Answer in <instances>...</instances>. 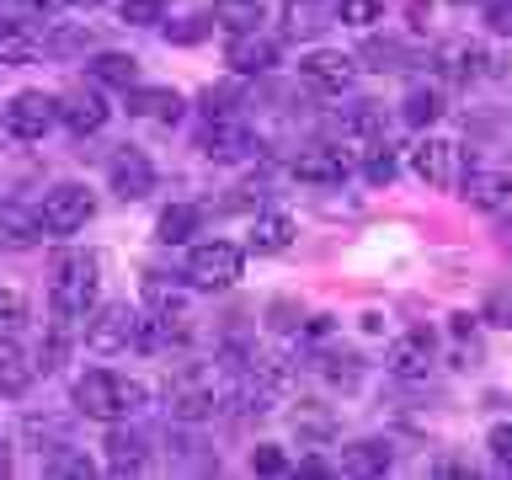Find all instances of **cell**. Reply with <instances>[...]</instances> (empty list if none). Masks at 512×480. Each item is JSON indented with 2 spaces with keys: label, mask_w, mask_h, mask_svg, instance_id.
Segmentation results:
<instances>
[{
  "label": "cell",
  "mask_w": 512,
  "mask_h": 480,
  "mask_svg": "<svg viewBox=\"0 0 512 480\" xmlns=\"http://www.w3.org/2000/svg\"><path fill=\"white\" fill-rule=\"evenodd\" d=\"M96 294H102V256L96 251H54L48 262V315L54 326L70 331L75 320H86L96 310Z\"/></svg>",
  "instance_id": "cell-1"
},
{
  "label": "cell",
  "mask_w": 512,
  "mask_h": 480,
  "mask_svg": "<svg viewBox=\"0 0 512 480\" xmlns=\"http://www.w3.org/2000/svg\"><path fill=\"white\" fill-rule=\"evenodd\" d=\"M150 406V384L112 374V368H86L75 379V411L91 416V422H128Z\"/></svg>",
  "instance_id": "cell-2"
},
{
  "label": "cell",
  "mask_w": 512,
  "mask_h": 480,
  "mask_svg": "<svg viewBox=\"0 0 512 480\" xmlns=\"http://www.w3.org/2000/svg\"><path fill=\"white\" fill-rule=\"evenodd\" d=\"M86 347L96 358H123V352H144V310L139 304H102L86 315Z\"/></svg>",
  "instance_id": "cell-3"
},
{
  "label": "cell",
  "mask_w": 512,
  "mask_h": 480,
  "mask_svg": "<svg viewBox=\"0 0 512 480\" xmlns=\"http://www.w3.org/2000/svg\"><path fill=\"white\" fill-rule=\"evenodd\" d=\"M166 411L171 422H208V416L219 411V374H208V368H182L171 384H166Z\"/></svg>",
  "instance_id": "cell-4"
},
{
  "label": "cell",
  "mask_w": 512,
  "mask_h": 480,
  "mask_svg": "<svg viewBox=\"0 0 512 480\" xmlns=\"http://www.w3.org/2000/svg\"><path fill=\"white\" fill-rule=\"evenodd\" d=\"M240 272H246V251L230 246V240H203V246H192V256H187V283L208 288V294L235 288Z\"/></svg>",
  "instance_id": "cell-5"
},
{
  "label": "cell",
  "mask_w": 512,
  "mask_h": 480,
  "mask_svg": "<svg viewBox=\"0 0 512 480\" xmlns=\"http://www.w3.org/2000/svg\"><path fill=\"white\" fill-rule=\"evenodd\" d=\"M91 214H96V198H91L86 182H59V187H48V192H43V208H38V219H43L48 235H75V230H86Z\"/></svg>",
  "instance_id": "cell-6"
},
{
  "label": "cell",
  "mask_w": 512,
  "mask_h": 480,
  "mask_svg": "<svg viewBox=\"0 0 512 480\" xmlns=\"http://www.w3.org/2000/svg\"><path fill=\"white\" fill-rule=\"evenodd\" d=\"M411 171L422 176L427 187H459L464 182V150L454 139H443V134H427V139H416L411 144Z\"/></svg>",
  "instance_id": "cell-7"
},
{
  "label": "cell",
  "mask_w": 512,
  "mask_h": 480,
  "mask_svg": "<svg viewBox=\"0 0 512 480\" xmlns=\"http://www.w3.org/2000/svg\"><path fill=\"white\" fill-rule=\"evenodd\" d=\"M59 123V96H48V91H16L11 96V107H6V134L11 139H43L48 128Z\"/></svg>",
  "instance_id": "cell-8"
},
{
  "label": "cell",
  "mask_w": 512,
  "mask_h": 480,
  "mask_svg": "<svg viewBox=\"0 0 512 480\" xmlns=\"http://www.w3.org/2000/svg\"><path fill=\"white\" fill-rule=\"evenodd\" d=\"M299 80L310 91H326V96H342L352 80H358V59L342 54V48H310L299 59Z\"/></svg>",
  "instance_id": "cell-9"
},
{
  "label": "cell",
  "mask_w": 512,
  "mask_h": 480,
  "mask_svg": "<svg viewBox=\"0 0 512 480\" xmlns=\"http://www.w3.org/2000/svg\"><path fill=\"white\" fill-rule=\"evenodd\" d=\"M107 182L112 192H118L123 203H139V198H150L155 192V166H150V155L139 150V144H118L107 160Z\"/></svg>",
  "instance_id": "cell-10"
},
{
  "label": "cell",
  "mask_w": 512,
  "mask_h": 480,
  "mask_svg": "<svg viewBox=\"0 0 512 480\" xmlns=\"http://www.w3.org/2000/svg\"><path fill=\"white\" fill-rule=\"evenodd\" d=\"M198 150H203L208 160H224V166H235V160L262 155V139H256L240 118H208L203 139H198Z\"/></svg>",
  "instance_id": "cell-11"
},
{
  "label": "cell",
  "mask_w": 512,
  "mask_h": 480,
  "mask_svg": "<svg viewBox=\"0 0 512 480\" xmlns=\"http://www.w3.org/2000/svg\"><path fill=\"white\" fill-rule=\"evenodd\" d=\"M352 166H358V160H352L342 144H310V150L294 155V176L304 187H342L352 176Z\"/></svg>",
  "instance_id": "cell-12"
},
{
  "label": "cell",
  "mask_w": 512,
  "mask_h": 480,
  "mask_svg": "<svg viewBox=\"0 0 512 480\" xmlns=\"http://www.w3.org/2000/svg\"><path fill=\"white\" fill-rule=\"evenodd\" d=\"M107 118H112V107H107V96L96 91V86H70L59 96V123L70 128V134H102L107 128Z\"/></svg>",
  "instance_id": "cell-13"
},
{
  "label": "cell",
  "mask_w": 512,
  "mask_h": 480,
  "mask_svg": "<svg viewBox=\"0 0 512 480\" xmlns=\"http://www.w3.org/2000/svg\"><path fill=\"white\" fill-rule=\"evenodd\" d=\"M432 331L427 326H416V331H406V336H395L390 342V352H384V368H390L395 379H406V384H416V379H427L432 374Z\"/></svg>",
  "instance_id": "cell-14"
},
{
  "label": "cell",
  "mask_w": 512,
  "mask_h": 480,
  "mask_svg": "<svg viewBox=\"0 0 512 480\" xmlns=\"http://www.w3.org/2000/svg\"><path fill=\"white\" fill-rule=\"evenodd\" d=\"M224 64H230L235 75H267L272 64H278V43L262 38V27H256V32H235V38L224 43Z\"/></svg>",
  "instance_id": "cell-15"
},
{
  "label": "cell",
  "mask_w": 512,
  "mask_h": 480,
  "mask_svg": "<svg viewBox=\"0 0 512 480\" xmlns=\"http://www.w3.org/2000/svg\"><path fill=\"white\" fill-rule=\"evenodd\" d=\"M459 192H464V203L470 208H502L507 198H512V171H502V166H470L464 171V182H459Z\"/></svg>",
  "instance_id": "cell-16"
},
{
  "label": "cell",
  "mask_w": 512,
  "mask_h": 480,
  "mask_svg": "<svg viewBox=\"0 0 512 480\" xmlns=\"http://www.w3.org/2000/svg\"><path fill=\"white\" fill-rule=\"evenodd\" d=\"M432 64H438L443 80H475L480 70H486V48H480L475 38H443L438 48H432Z\"/></svg>",
  "instance_id": "cell-17"
},
{
  "label": "cell",
  "mask_w": 512,
  "mask_h": 480,
  "mask_svg": "<svg viewBox=\"0 0 512 480\" xmlns=\"http://www.w3.org/2000/svg\"><path fill=\"white\" fill-rule=\"evenodd\" d=\"M128 112L144 123H176L187 112V102H182V91H171V86H128Z\"/></svg>",
  "instance_id": "cell-18"
},
{
  "label": "cell",
  "mask_w": 512,
  "mask_h": 480,
  "mask_svg": "<svg viewBox=\"0 0 512 480\" xmlns=\"http://www.w3.org/2000/svg\"><path fill=\"white\" fill-rule=\"evenodd\" d=\"M43 240V219L27 203H0V246L6 251H32Z\"/></svg>",
  "instance_id": "cell-19"
},
{
  "label": "cell",
  "mask_w": 512,
  "mask_h": 480,
  "mask_svg": "<svg viewBox=\"0 0 512 480\" xmlns=\"http://www.w3.org/2000/svg\"><path fill=\"white\" fill-rule=\"evenodd\" d=\"M390 464H395V454H390V443H384V438H358V443L342 448V464H336V470L358 475V480H374V475L390 470Z\"/></svg>",
  "instance_id": "cell-20"
},
{
  "label": "cell",
  "mask_w": 512,
  "mask_h": 480,
  "mask_svg": "<svg viewBox=\"0 0 512 480\" xmlns=\"http://www.w3.org/2000/svg\"><path fill=\"white\" fill-rule=\"evenodd\" d=\"M32 379H38V363L27 358V347L16 342V331H0V390L22 395Z\"/></svg>",
  "instance_id": "cell-21"
},
{
  "label": "cell",
  "mask_w": 512,
  "mask_h": 480,
  "mask_svg": "<svg viewBox=\"0 0 512 480\" xmlns=\"http://www.w3.org/2000/svg\"><path fill=\"white\" fill-rule=\"evenodd\" d=\"M107 454H112V464H107L112 475H139L144 459H150V438H144L139 427H112L107 432Z\"/></svg>",
  "instance_id": "cell-22"
},
{
  "label": "cell",
  "mask_w": 512,
  "mask_h": 480,
  "mask_svg": "<svg viewBox=\"0 0 512 480\" xmlns=\"http://www.w3.org/2000/svg\"><path fill=\"white\" fill-rule=\"evenodd\" d=\"M336 22V6L331 0H288L283 6V32L288 38H315L320 27Z\"/></svg>",
  "instance_id": "cell-23"
},
{
  "label": "cell",
  "mask_w": 512,
  "mask_h": 480,
  "mask_svg": "<svg viewBox=\"0 0 512 480\" xmlns=\"http://www.w3.org/2000/svg\"><path fill=\"white\" fill-rule=\"evenodd\" d=\"M288 246H294V219H288V214L272 208V214H256L251 219V251L256 256H278Z\"/></svg>",
  "instance_id": "cell-24"
},
{
  "label": "cell",
  "mask_w": 512,
  "mask_h": 480,
  "mask_svg": "<svg viewBox=\"0 0 512 480\" xmlns=\"http://www.w3.org/2000/svg\"><path fill=\"white\" fill-rule=\"evenodd\" d=\"M91 80L96 86H139V59L134 54H118V48H102V54H91Z\"/></svg>",
  "instance_id": "cell-25"
},
{
  "label": "cell",
  "mask_w": 512,
  "mask_h": 480,
  "mask_svg": "<svg viewBox=\"0 0 512 480\" xmlns=\"http://www.w3.org/2000/svg\"><path fill=\"white\" fill-rule=\"evenodd\" d=\"M198 224H203L198 203H171L166 214H160V224H155V240H160V246H182V240L198 235Z\"/></svg>",
  "instance_id": "cell-26"
},
{
  "label": "cell",
  "mask_w": 512,
  "mask_h": 480,
  "mask_svg": "<svg viewBox=\"0 0 512 480\" xmlns=\"http://www.w3.org/2000/svg\"><path fill=\"white\" fill-rule=\"evenodd\" d=\"M262 16H267L262 0H214V16H208V22L235 38V32H256V27H262Z\"/></svg>",
  "instance_id": "cell-27"
},
{
  "label": "cell",
  "mask_w": 512,
  "mask_h": 480,
  "mask_svg": "<svg viewBox=\"0 0 512 480\" xmlns=\"http://www.w3.org/2000/svg\"><path fill=\"white\" fill-rule=\"evenodd\" d=\"M43 475H48V480H91V475H96V464H91L86 448L59 443L54 454H43Z\"/></svg>",
  "instance_id": "cell-28"
},
{
  "label": "cell",
  "mask_w": 512,
  "mask_h": 480,
  "mask_svg": "<svg viewBox=\"0 0 512 480\" xmlns=\"http://www.w3.org/2000/svg\"><path fill=\"white\" fill-rule=\"evenodd\" d=\"M43 54V38L22 22H0V64H32Z\"/></svg>",
  "instance_id": "cell-29"
},
{
  "label": "cell",
  "mask_w": 512,
  "mask_h": 480,
  "mask_svg": "<svg viewBox=\"0 0 512 480\" xmlns=\"http://www.w3.org/2000/svg\"><path fill=\"white\" fill-rule=\"evenodd\" d=\"M315 368L336 384V390H358V384H363V363L352 358V352H336L331 347V352H320V358H315Z\"/></svg>",
  "instance_id": "cell-30"
},
{
  "label": "cell",
  "mask_w": 512,
  "mask_h": 480,
  "mask_svg": "<svg viewBox=\"0 0 512 480\" xmlns=\"http://www.w3.org/2000/svg\"><path fill=\"white\" fill-rule=\"evenodd\" d=\"M358 166H363V176L374 187H384V182H395V150L384 144L379 134L374 139H363V155H358Z\"/></svg>",
  "instance_id": "cell-31"
},
{
  "label": "cell",
  "mask_w": 512,
  "mask_h": 480,
  "mask_svg": "<svg viewBox=\"0 0 512 480\" xmlns=\"http://www.w3.org/2000/svg\"><path fill=\"white\" fill-rule=\"evenodd\" d=\"M438 112H443V96L432 91V86H411V91H406V102H400V118H406L411 128L438 123Z\"/></svg>",
  "instance_id": "cell-32"
},
{
  "label": "cell",
  "mask_w": 512,
  "mask_h": 480,
  "mask_svg": "<svg viewBox=\"0 0 512 480\" xmlns=\"http://www.w3.org/2000/svg\"><path fill=\"white\" fill-rule=\"evenodd\" d=\"M22 432L38 443V454H54L59 443H70V422H64V416H27Z\"/></svg>",
  "instance_id": "cell-33"
},
{
  "label": "cell",
  "mask_w": 512,
  "mask_h": 480,
  "mask_svg": "<svg viewBox=\"0 0 512 480\" xmlns=\"http://www.w3.org/2000/svg\"><path fill=\"white\" fill-rule=\"evenodd\" d=\"M342 128H347V134H358V139H374L379 128H384L379 102H352V107H347V118H342Z\"/></svg>",
  "instance_id": "cell-34"
},
{
  "label": "cell",
  "mask_w": 512,
  "mask_h": 480,
  "mask_svg": "<svg viewBox=\"0 0 512 480\" xmlns=\"http://www.w3.org/2000/svg\"><path fill=\"white\" fill-rule=\"evenodd\" d=\"M384 16V0H336V22L347 27H374Z\"/></svg>",
  "instance_id": "cell-35"
},
{
  "label": "cell",
  "mask_w": 512,
  "mask_h": 480,
  "mask_svg": "<svg viewBox=\"0 0 512 480\" xmlns=\"http://www.w3.org/2000/svg\"><path fill=\"white\" fill-rule=\"evenodd\" d=\"M171 0H118V11H123V22L128 27H155L160 16H166Z\"/></svg>",
  "instance_id": "cell-36"
},
{
  "label": "cell",
  "mask_w": 512,
  "mask_h": 480,
  "mask_svg": "<svg viewBox=\"0 0 512 480\" xmlns=\"http://www.w3.org/2000/svg\"><path fill=\"white\" fill-rule=\"evenodd\" d=\"M43 48L48 54H86V48H96V38L86 27H59L54 38H43Z\"/></svg>",
  "instance_id": "cell-37"
},
{
  "label": "cell",
  "mask_w": 512,
  "mask_h": 480,
  "mask_svg": "<svg viewBox=\"0 0 512 480\" xmlns=\"http://www.w3.org/2000/svg\"><path fill=\"white\" fill-rule=\"evenodd\" d=\"M27 326V294L22 288H0V331H22Z\"/></svg>",
  "instance_id": "cell-38"
},
{
  "label": "cell",
  "mask_w": 512,
  "mask_h": 480,
  "mask_svg": "<svg viewBox=\"0 0 512 480\" xmlns=\"http://www.w3.org/2000/svg\"><path fill=\"white\" fill-rule=\"evenodd\" d=\"M251 475H288V454L278 443H256L251 448Z\"/></svg>",
  "instance_id": "cell-39"
},
{
  "label": "cell",
  "mask_w": 512,
  "mask_h": 480,
  "mask_svg": "<svg viewBox=\"0 0 512 480\" xmlns=\"http://www.w3.org/2000/svg\"><path fill=\"white\" fill-rule=\"evenodd\" d=\"M486 320H491V326H502V331H512V283H502V288H491V294H486Z\"/></svg>",
  "instance_id": "cell-40"
},
{
  "label": "cell",
  "mask_w": 512,
  "mask_h": 480,
  "mask_svg": "<svg viewBox=\"0 0 512 480\" xmlns=\"http://www.w3.org/2000/svg\"><path fill=\"white\" fill-rule=\"evenodd\" d=\"M486 448H491V459L502 464V470H512V416H507V422H491Z\"/></svg>",
  "instance_id": "cell-41"
},
{
  "label": "cell",
  "mask_w": 512,
  "mask_h": 480,
  "mask_svg": "<svg viewBox=\"0 0 512 480\" xmlns=\"http://www.w3.org/2000/svg\"><path fill=\"white\" fill-rule=\"evenodd\" d=\"M203 118H240V112H235V91L230 86L203 91Z\"/></svg>",
  "instance_id": "cell-42"
},
{
  "label": "cell",
  "mask_w": 512,
  "mask_h": 480,
  "mask_svg": "<svg viewBox=\"0 0 512 480\" xmlns=\"http://www.w3.org/2000/svg\"><path fill=\"white\" fill-rule=\"evenodd\" d=\"M294 427L304 432V438H315V443H320V438H331V427H336V422H331V416H315V411H304V406H299Z\"/></svg>",
  "instance_id": "cell-43"
},
{
  "label": "cell",
  "mask_w": 512,
  "mask_h": 480,
  "mask_svg": "<svg viewBox=\"0 0 512 480\" xmlns=\"http://www.w3.org/2000/svg\"><path fill=\"white\" fill-rule=\"evenodd\" d=\"M363 59H374V64H368V70H400V43H368L363 48Z\"/></svg>",
  "instance_id": "cell-44"
},
{
  "label": "cell",
  "mask_w": 512,
  "mask_h": 480,
  "mask_svg": "<svg viewBox=\"0 0 512 480\" xmlns=\"http://www.w3.org/2000/svg\"><path fill=\"white\" fill-rule=\"evenodd\" d=\"M486 22H491V32L512 38V0H491V6H486Z\"/></svg>",
  "instance_id": "cell-45"
},
{
  "label": "cell",
  "mask_w": 512,
  "mask_h": 480,
  "mask_svg": "<svg viewBox=\"0 0 512 480\" xmlns=\"http://www.w3.org/2000/svg\"><path fill=\"white\" fill-rule=\"evenodd\" d=\"M203 32H208V16H187V27H171V38L176 43H198Z\"/></svg>",
  "instance_id": "cell-46"
},
{
  "label": "cell",
  "mask_w": 512,
  "mask_h": 480,
  "mask_svg": "<svg viewBox=\"0 0 512 480\" xmlns=\"http://www.w3.org/2000/svg\"><path fill=\"white\" fill-rule=\"evenodd\" d=\"M22 6H27V11H43V16H54V11H64V6H70V0H22Z\"/></svg>",
  "instance_id": "cell-47"
},
{
  "label": "cell",
  "mask_w": 512,
  "mask_h": 480,
  "mask_svg": "<svg viewBox=\"0 0 512 480\" xmlns=\"http://www.w3.org/2000/svg\"><path fill=\"white\" fill-rule=\"evenodd\" d=\"M299 475H331V464L310 454V459H299Z\"/></svg>",
  "instance_id": "cell-48"
},
{
  "label": "cell",
  "mask_w": 512,
  "mask_h": 480,
  "mask_svg": "<svg viewBox=\"0 0 512 480\" xmlns=\"http://www.w3.org/2000/svg\"><path fill=\"white\" fill-rule=\"evenodd\" d=\"M496 240H502V251H507V256H512V214H507V219H502V224H496Z\"/></svg>",
  "instance_id": "cell-49"
},
{
  "label": "cell",
  "mask_w": 512,
  "mask_h": 480,
  "mask_svg": "<svg viewBox=\"0 0 512 480\" xmlns=\"http://www.w3.org/2000/svg\"><path fill=\"white\" fill-rule=\"evenodd\" d=\"M70 6H102V0H70Z\"/></svg>",
  "instance_id": "cell-50"
}]
</instances>
